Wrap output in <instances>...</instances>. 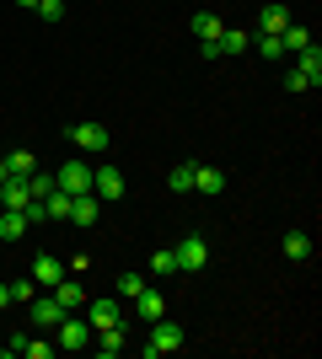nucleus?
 I'll return each mask as SVG.
<instances>
[{
  "label": "nucleus",
  "mask_w": 322,
  "mask_h": 359,
  "mask_svg": "<svg viewBox=\"0 0 322 359\" xmlns=\"http://www.w3.org/2000/svg\"><path fill=\"white\" fill-rule=\"evenodd\" d=\"M172 348H183V327H177V322H167V316H156V322H151V338L140 344V354L156 359V354H172Z\"/></svg>",
  "instance_id": "1"
},
{
  "label": "nucleus",
  "mask_w": 322,
  "mask_h": 359,
  "mask_svg": "<svg viewBox=\"0 0 322 359\" xmlns=\"http://www.w3.org/2000/svg\"><path fill=\"white\" fill-rule=\"evenodd\" d=\"M54 188H65V194H92V166H86V156L65 161L60 172H54Z\"/></svg>",
  "instance_id": "2"
},
{
  "label": "nucleus",
  "mask_w": 322,
  "mask_h": 359,
  "mask_svg": "<svg viewBox=\"0 0 322 359\" xmlns=\"http://www.w3.org/2000/svg\"><path fill=\"white\" fill-rule=\"evenodd\" d=\"M172 252H177V273H199L204 263H210V247H204V236H183Z\"/></svg>",
  "instance_id": "3"
},
{
  "label": "nucleus",
  "mask_w": 322,
  "mask_h": 359,
  "mask_svg": "<svg viewBox=\"0 0 322 359\" xmlns=\"http://www.w3.org/2000/svg\"><path fill=\"white\" fill-rule=\"evenodd\" d=\"M70 145H76L81 156H102L107 150V129L102 123H70Z\"/></svg>",
  "instance_id": "4"
},
{
  "label": "nucleus",
  "mask_w": 322,
  "mask_h": 359,
  "mask_svg": "<svg viewBox=\"0 0 322 359\" xmlns=\"http://www.w3.org/2000/svg\"><path fill=\"white\" fill-rule=\"evenodd\" d=\"M54 332H60V348H86V344H92V327H86V316H70V311L60 316V327H54Z\"/></svg>",
  "instance_id": "5"
},
{
  "label": "nucleus",
  "mask_w": 322,
  "mask_h": 359,
  "mask_svg": "<svg viewBox=\"0 0 322 359\" xmlns=\"http://www.w3.org/2000/svg\"><path fill=\"white\" fill-rule=\"evenodd\" d=\"M92 194L107 198V204L123 198V172H119V166H97V172H92Z\"/></svg>",
  "instance_id": "6"
},
{
  "label": "nucleus",
  "mask_w": 322,
  "mask_h": 359,
  "mask_svg": "<svg viewBox=\"0 0 322 359\" xmlns=\"http://www.w3.org/2000/svg\"><path fill=\"white\" fill-rule=\"evenodd\" d=\"M65 279V263L54 252H43V257H32V285H43V290H54Z\"/></svg>",
  "instance_id": "7"
},
{
  "label": "nucleus",
  "mask_w": 322,
  "mask_h": 359,
  "mask_svg": "<svg viewBox=\"0 0 322 359\" xmlns=\"http://www.w3.org/2000/svg\"><path fill=\"white\" fill-rule=\"evenodd\" d=\"M113 322H123V311H119V300H86V327H113Z\"/></svg>",
  "instance_id": "8"
},
{
  "label": "nucleus",
  "mask_w": 322,
  "mask_h": 359,
  "mask_svg": "<svg viewBox=\"0 0 322 359\" xmlns=\"http://www.w3.org/2000/svg\"><path fill=\"white\" fill-rule=\"evenodd\" d=\"M92 338H97V354H123V348H129V327H123V322H113V327H97Z\"/></svg>",
  "instance_id": "9"
},
{
  "label": "nucleus",
  "mask_w": 322,
  "mask_h": 359,
  "mask_svg": "<svg viewBox=\"0 0 322 359\" xmlns=\"http://www.w3.org/2000/svg\"><path fill=\"white\" fill-rule=\"evenodd\" d=\"M32 194H27V177H6L0 182V210H27Z\"/></svg>",
  "instance_id": "10"
},
{
  "label": "nucleus",
  "mask_w": 322,
  "mask_h": 359,
  "mask_svg": "<svg viewBox=\"0 0 322 359\" xmlns=\"http://www.w3.org/2000/svg\"><path fill=\"white\" fill-rule=\"evenodd\" d=\"M135 311H140V322H156V316H167V295L145 285V290L135 295Z\"/></svg>",
  "instance_id": "11"
},
{
  "label": "nucleus",
  "mask_w": 322,
  "mask_h": 359,
  "mask_svg": "<svg viewBox=\"0 0 322 359\" xmlns=\"http://www.w3.org/2000/svg\"><path fill=\"white\" fill-rule=\"evenodd\" d=\"M295 70L307 75V86H322V48H317V43H307L301 54H295Z\"/></svg>",
  "instance_id": "12"
},
{
  "label": "nucleus",
  "mask_w": 322,
  "mask_h": 359,
  "mask_svg": "<svg viewBox=\"0 0 322 359\" xmlns=\"http://www.w3.org/2000/svg\"><path fill=\"white\" fill-rule=\"evenodd\" d=\"M48 295L60 300L65 311H81V306H86V290H81V285H76V279H60V285L48 290Z\"/></svg>",
  "instance_id": "13"
},
{
  "label": "nucleus",
  "mask_w": 322,
  "mask_h": 359,
  "mask_svg": "<svg viewBox=\"0 0 322 359\" xmlns=\"http://www.w3.org/2000/svg\"><path fill=\"white\" fill-rule=\"evenodd\" d=\"M60 316H65V306H60L54 295L32 300V322H38V327H60Z\"/></svg>",
  "instance_id": "14"
},
{
  "label": "nucleus",
  "mask_w": 322,
  "mask_h": 359,
  "mask_svg": "<svg viewBox=\"0 0 322 359\" xmlns=\"http://www.w3.org/2000/svg\"><path fill=\"white\" fill-rule=\"evenodd\" d=\"M194 177H199V161H183V166L167 172V188L172 194H194Z\"/></svg>",
  "instance_id": "15"
},
{
  "label": "nucleus",
  "mask_w": 322,
  "mask_h": 359,
  "mask_svg": "<svg viewBox=\"0 0 322 359\" xmlns=\"http://www.w3.org/2000/svg\"><path fill=\"white\" fill-rule=\"evenodd\" d=\"M27 236V215L22 210H0V241H22Z\"/></svg>",
  "instance_id": "16"
},
{
  "label": "nucleus",
  "mask_w": 322,
  "mask_h": 359,
  "mask_svg": "<svg viewBox=\"0 0 322 359\" xmlns=\"http://www.w3.org/2000/svg\"><path fill=\"white\" fill-rule=\"evenodd\" d=\"M70 220L76 225H97V194H76L70 198Z\"/></svg>",
  "instance_id": "17"
},
{
  "label": "nucleus",
  "mask_w": 322,
  "mask_h": 359,
  "mask_svg": "<svg viewBox=\"0 0 322 359\" xmlns=\"http://www.w3.org/2000/svg\"><path fill=\"white\" fill-rule=\"evenodd\" d=\"M194 188H199V194H226V172H220V166H199V177H194Z\"/></svg>",
  "instance_id": "18"
},
{
  "label": "nucleus",
  "mask_w": 322,
  "mask_h": 359,
  "mask_svg": "<svg viewBox=\"0 0 322 359\" xmlns=\"http://www.w3.org/2000/svg\"><path fill=\"white\" fill-rule=\"evenodd\" d=\"M285 27H290V11H285V6H263V16H258V32H274V38H279Z\"/></svg>",
  "instance_id": "19"
},
{
  "label": "nucleus",
  "mask_w": 322,
  "mask_h": 359,
  "mask_svg": "<svg viewBox=\"0 0 322 359\" xmlns=\"http://www.w3.org/2000/svg\"><path fill=\"white\" fill-rule=\"evenodd\" d=\"M215 43H220V54H242V48H253V38H247L242 27H220V38H215Z\"/></svg>",
  "instance_id": "20"
},
{
  "label": "nucleus",
  "mask_w": 322,
  "mask_h": 359,
  "mask_svg": "<svg viewBox=\"0 0 322 359\" xmlns=\"http://www.w3.org/2000/svg\"><path fill=\"white\" fill-rule=\"evenodd\" d=\"M70 198H76V194H65V188H54V194L43 198V215H48V220H70Z\"/></svg>",
  "instance_id": "21"
},
{
  "label": "nucleus",
  "mask_w": 322,
  "mask_h": 359,
  "mask_svg": "<svg viewBox=\"0 0 322 359\" xmlns=\"http://www.w3.org/2000/svg\"><path fill=\"white\" fill-rule=\"evenodd\" d=\"M194 38H199V43L220 38V16H215V11H194Z\"/></svg>",
  "instance_id": "22"
},
{
  "label": "nucleus",
  "mask_w": 322,
  "mask_h": 359,
  "mask_svg": "<svg viewBox=\"0 0 322 359\" xmlns=\"http://www.w3.org/2000/svg\"><path fill=\"white\" fill-rule=\"evenodd\" d=\"M6 172H11V177H27V172H38V156H32V150H11V156H6Z\"/></svg>",
  "instance_id": "23"
},
{
  "label": "nucleus",
  "mask_w": 322,
  "mask_h": 359,
  "mask_svg": "<svg viewBox=\"0 0 322 359\" xmlns=\"http://www.w3.org/2000/svg\"><path fill=\"white\" fill-rule=\"evenodd\" d=\"M279 43H285V54H301V48H307V43H311V32H307V27H301V22H290V27L279 32Z\"/></svg>",
  "instance_id": "24"
},
{
  "label": "nucleus",
  "mask_w": 322,
  "mask_h": 359,
  "mask_svg": "<svg viewBox=\"0 0 322 359\" xmlns=\"http://www.w3.org/2000/svg\"><path fill=\"white\" fill-rule=\"evenodd\" d=\"M253 48H258V54H263L269 65H274V60H285V43H279L274 32H258V38H253Z\"/></svg>",
  "instance_id": "25"
},
{
  "label": "nucleus",
  "mask_w": 322,
  "mask_h": 359,
  "mask_svg": "<svg viewBox=\"0 0 322 359\" xmlns=\"http://www.w3.org/2000/svg\"><path fill=\"white\" fill-rule=\"evenodd\" d=\"M285 257H311V236L307 231H285Z\"/></svg>",
  "instance_id": "26"
},
{
  "label": "nucleus",
  "mask_w": 322,
  "mask_h": 359,
  "mask_svg": "<svg viewBox=\"0 0 322 359\" xmlns=\"http://www.w3.org/2000/svg\"><path fill=\"white\" fill-rule=\"evenodd\" d=\"M151 273H161V279L177 273V252H172V247H156V252H151Z\"/></svg>",
  "instance_id": "27"
},
{
  "label": "nucleus",
  "mask_w": 322,
  "mask_h": 359,
  "mask_svg": "<svg viewBox=\"0 0 322 359\" xmlns=\"http://www.w3.org/2000/svg\"><path fill=\"white\" fill-rule=\"evenodd\" d=\"M27 194L32 198H48V194H54V177H48V172H27Z\"/></svg>",
  "instance_id": "28"
},
{
  "label": "nucleus",
  "mask_w": 322,
  "mask_h": 359,
  "mask_svg": "<svg viewBox=\"0 0 322 359\" xmlns=\"http://www.w3.org/2000/svg\"><path fill=\"white\" fill-rule=\"evenodd\" d=\"M38 16H43L48 27H54V22H65V0H38Z\"/></svg>",
  "instance_id": "29"
},
{
  "label": "nucleus",
  "mask_w": 322,
  "mask_h": 359,
  "mask_svg": "<svg viewBox=\"0 0 322 359\" xmlns=\"http://www.w3.org/2000/svg\"><path fill=\"white\" fill-rule=\"evenodd\" d=\"M140 290H145V279H140V273H119V295H123V300H135Z\"/></svg>",
  "instance_id": "30"
},
{
  "label": "nucleus",
  "mask_w": 322,
  "mask_h": 359,
  "mask_svg": "<svg viewBox=\"0 0 322 359\" xmlns=\"http://www.w3.org/2000/svg\"><path fill=\"white\" fill-rule=\"evenodd\" d=\"M22 354H27V359H48L54 344H32V338H22Z\"/></svg>",
  "instance_id": "31"
},
{
  "label": "nucleus",
  "mask_w": 322,
  "mask_h": 359,
  "mask_svg": "<svg viewBox=\"0 0 322 359\" xmlns=\"http://www.w3.org/2000/svg\"><path fill=\"white\" fill-rule=\"evenodd\" d=\"M32 290H38L32 279H11V300H32Z\"/></svg>",
  "instance_id": "32"
},
{
  "label": "nucleus",
  "mask_w": 322,
  "mask_h": 359,
  "mask_svg": "<svg viewBox=\"0 0 322 359\" xmlns=\"http://www.w3.org/2000/svg\"><path fill=\"white\" fill-rule=\"evenodd\" d=\"M285 91H311V86H307V75H301V70H290V75H285Z\"/></svg>",
  "instance_id": "33"
},
{
  "label": "nucleus",
  "mask_w": 322,
  "mask_h": 359,
  "mask_svg": "<svg viewBox=\"0 0 322 359\" xmlns=\"http://www.w3.org/2000/svg\"><path fill=\"white\" fill-rule=\"evenodd\" d=\"M6 306H11V285H0V311H6Z\"/></svg>",
  "instance_id": "34"
},
{
  "label": "nucleus",
  "mask_w": 322,
  "mask_h": 359,
  "mask_svg": "<svg viewBox=\"0 0 322 359\" xmlns=\"http://www.w3.org/2000/svg\"><path fill=\"white\" fill-rule=\"evenodd\" d=\"M6 177H11V172H6V156H0V182H6Z\"/></svg>",
  "instance_id": "35"
},
{
  "label": "nucleus",
  "mask_w": 322,
  "mask_h": 359,
  "mask_svg": "<svg viewBox=\"0 0 322 359\" xmlns=\"http://www.w3.org/2000/svg\"><path fill=\"white\" fill-rule=\"evenodd\" d=\"M16 6H32V11H38V0H16Z\"/></svg>",
  "instance_id": "36"
}]
</instances>
